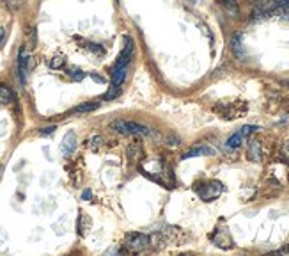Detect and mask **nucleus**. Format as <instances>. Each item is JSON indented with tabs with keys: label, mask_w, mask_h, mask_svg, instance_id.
I'll return each instance as SVG.
<instances>
[{
	"label": "nucleus",
	"mask_w": 289,
	"mask_h": 256,
	"mask_svg": "<svg viewBox=\"0 0 289 256\" xmlns=\"http://www.w3.org/2000/svg\"><path fill=\"white\" fill-rule=\"evenodd\" d=\"M110 128L114 132L121 134V136H135V137H147L151 136V130L147 126L135 121H126V120H115L110 123Z\"/></svg>",
	"instance_id": "nucleus-1"
},
{
	"label": "nucleus",
	"mask_w": 289,
	"mask_h": 256,
	"mask_svg": "<svg viewBox=\"0 0 289 256\" xmlns=\"http://www.w3.org/2000/svg\"><path fill=\"white\" fill-rule=\"evenodd\" d=\"M128 68H114L112 70V80H110V88L103 94V100H114L115 96H119L121 89H123L124 80H126Z\"/></svg>",
	"instance_id": "nucleus-2"
},
{
	"label": "nucleus",
	"mask_w": 289,
	"mask_h": 256,
	"mask_svg": "<svg viewBox=\"0 0 289 256\" xmlns=\"http://www.w3.org/2000/svg\"><path fill=\"white\" fill-rule=\"evenodd\" d=\"M215 112L218 116L226 118V120H234L238 116H243L247 110V104L243 102H229V104H218L215 105Z\"/></svg>",
	"instance_id": "nucleus-3"
},
{
	"label": "nucleus",
	"mask_w": 289,
	"mask_h": 256,
	"mask_svg": "<svg viewBox=\"0 0 289 256\" xmlns=\"http://www.w3.org/2000/svg\"><path fill=\"white\" fill-rule=\"evenodd\" d=\"M124 246L128 248V251L131 252H140L146 251L147 248H151V236L144 235V233H126L124 236Z\"/></svg>",
	"instance_id": "nucleus-4"
},
{
	"label": "nucleus",
	"mask_w": 289,
	"mask_h": 256,
	"mask_svg": "<svg viewBox=\"0 0 289 256\" xmlns=\"http://www.w3.org/2000/svg\"><path fill=\"white\" fill-rule=\"evenodd\" d=\"M224 190V185L220 182H208V184H201L195 187V192L199 194L202 201H213L217 200Z\"/></svg>",
	"instance_id": "nucleus-5"
},
{
	"label": "nucleus",
	"mask_w": 289,
	"mask_h": 256,
	"mask_svg": "<svg viewBox=\"0 0 289 256\" xmlns=\"http://www.w3.org/2000/svg\"><path fill=\"white\" fill-rule=\"evenodd\" d=\"M131 56H133V40H131L130 36H124L123 50L119 54L114 68H128V64H130V60H131Z\"/></svg>",
	"instance_id": "nucleus-6"
},
{
	"label": "nucleus",
	"mask_w": 289,
	"mask_h": 256,
	"mask_svg": "<svg viewBox=\"0 0 289 256\" xmlns=\"http://www.w3.org/2000/svg\"><path fill=\"white\" fill-rule=\"evenodd\" d=\"M211 240H213V244L220 249H231L233 248V236H231L229 230L220 226V228L215 230V233L211 235Z\"/></svg>",
	"instance_id": "nucleus-7"
},
{
	"label": "nucleus",
	"mask_w": 289,
	"mask_h": 256,
	"mask_svg": "<svg viewBox=\"0 0 289 256\" xmlns=\"http://www.w3.org/2000/svg\"><path fill=\"white\" fill-rule=\"evenodd\" d=\"M258 130H259V126H256V124H247V126H243L242 130H238L234 136H231L229 139H227V148H231V150L238 148L245 137L252 136V134L258 132Z\"/></svg>",
	"instance_id": "nucleus-8"
},
{
	"label": "nucleus",
	"mask_w": 289,
	"mask_h": 256,
	"mask_svg": "<svg viewBox=\"0 0 289 256\" xmlns=\"http://www.w3.org/2000/svg\"><path fill=\"white\" fill-rule=\"evenodd\" d=\"M28 73V57L25 54V48H20V54H18V78H20L21 84H25Z\"/></svg>",
	"instance_id": "nucleus-9"
},
{
	"label": "nucleus",
	"mask_w": 289,
	"mask_h": 256,
	"mask_svg": "<svg viewBox=\"0 0 289 256\" xmlns=\"http://www.w3.org/2000/svg\"><path fill=\"white\" fill-rule=\"evenodd\" d=\"M76 150V136L75 132H67L62 139V144H60V152L62 155H71L73 152Z\"/></svg>",
	"instance_id": "nucleus-10"
},
{
	"label": "nucleus",
	"mask_w": 289,
	"mask_h": 256,
	"mask_svg": "<svg viewBox=\"0 0 289 256\" xmlns=\"http://www.w3.org/2000/svg\"><path fill=\"white\" fill-rule=\"evenodd\" d=\"M208 155H215V150L210 148V146H197V148H192L190 152H186L183 155V158H195V156H208Z\"/></svg>",
	"instance_id": "nucleus-11"
},
{
	"label": "nucleus",
	"mask_w": 289,
	"mask_h": 256,
	"mask_svg": "<svg viewBox=\"0 0 289 256\" xmlns=\"http://www.w3.org/2000/svg\"><path fill=\"white\" fill-rule=\"evenodd\" d=\"M231 48H233V52L236 57H240V59L245 57V50H243V44H242V34H234L233 40H231Z\"/></svg>",
	"instance_id": "nucleus-12"
},
{
	"label": "nucleus",
	"mask_w": 289,
	"mask_h": 256,
	"mask_svg": "<svg viewBox=\"0 0 289 256\" xmlns=\"http://www.w3.org/2000/svg\"><path fill=\"white\" fill-rule=\"evenodd\" d=\"M249 158L256 160V162L261 160V144H259V140L256 139L249 140Z\"/></svg>",
	"instance_id": "nucleus-13"
},
{
	"label": "nucleus",
	"mask_w": 289,
	"mask_h": 256,
	"mask_svg": "<svg viewBox=\"0 0 289 256\" xmlns=\"http://www.w3.org/2000/svg\"><path fill=\"white\" fill-rule=\"evenodd\" d=\"M12 100H14V94H12L11 89H9L5 84H0V104L9 105Z\"/></svg>",
	"instance_id": "nucleus-14"
},
{
	"label": "nucleus",
	"mask_w": 289,
	"mask_h": 256,
	"mask_svg": "<svg viewBox=\"0 0 289 256\" xmlns=\"http://www.w3.org/2000/svg\"><path fill=\"white\" fill-rule=\"evenodd\" d=\"M142 155H144V152H142L140 142H131L130 146H128V156H130L131 160H140Z\"/></svg>",
	"instance_id": "nucleus-15"
},
{
	"label": "nucleus",
	"mask_w": 289,
	"mask_h": 256,
	"mask_svg": "<svg viewBox=\"0 0 289 256\" xmlns=\"http://www.w3.org/2000/svg\"><path fill=\"white\" fill-rule=\"evenodd\" d=\"M98 108V104L96 102H87V104H80L78 107L73 108V114H87V112H92Z\"/></svg>",
	"instance_id": "nucleus-16"
},
{
	"label": "nucleus",
	"mask_w": 289,
	"mask_h": 256,
	"mask_svg": "<svg viewBox=\"0 0 289 256\" xmlns=\"http://www.w3.org/2000/svg\"><path fill=\"white\" fill-rule=\"evenodd\" d=\"M64 64H66V57L64 56H55L52 60H50V68L59 70V68H62Z\"/></svg>",
	"instance_id": "nucleus-17"
},
{
	"label": "nucleus",
	"mask_w": 289,
	"mask_h": 256,
	"mask_svg": "<svg viewBox=\"0 0 289 256\" xmlns=\"http://www.w3.org/2000/svg\"><path fill=\"white\" fill-rule=\"evenodd\" d=\"M83 46L87 48V50H91L92 54H98V56H103V48L99 46V44H94V43H91V41H83Z\"/></svg>",
	"instance_id": "nucleus-18"
},
{
	"label": "nucleus",
	"mask_w": 289,
	"mask_h": 256,
	"mask_svg": "<svg viewBox=\"0 0 289 256\" xmlns=\"http://www.w3.org/2000/svg\"><path fill=\"white\" fill-rule=\"evenodd\" d=\"M87 142H89V148H91V150H98L99 146L103 144V137H101V136H92L91 139L87 140Z\"/></svg>",
	"instance_id": "nucleus-19"
},
{
	"label": "nucleus",
	"mask_w": 289,
	"mask_h": 256,
	"mask_svg": "<svg viewBox=\"0 0 289 256\" xmlns=\"http://www.w3.org/2000/svg\"><path fill=\"white\" fill-rule=\"evenodd\" d=\"M21 4H23V0H5V8L12 12L18 11V9L21 8Z\"/></svg>",
	"instance_id": "nucleus-20"
},
{
	"label": "nucleus",
	"mask_w": 289,
	"mask_h": 256,
	"mask_svg": "<svg viewBox=\"0 0 289 256\" xmlns=\"http://www.w3.org/2000/svg\"><path fill=\"white\" fill-rule=\"evenodd\" d=\"M281 155H282V158H284L286 162H288V164H289V142H284V144H282Z\"/></svg>",
	"instance_id": "nucleus-21"
},
{
	"label": "nucleus",
	"mask_w": 289,
	"mask_h": 256,
	"mask_svg": "<svg viewBox=\"0 0 289 256\" xmlns=\"http://www.w3.org/2000/svg\"><path fill=\"white\" fill-rule=\"evenodd\" d=\"M69 75H71L75 80H82L83 76H85V73H83V72H80V70H71V72H69Z\"/></svg>",
	"instance_id": "nucleus-22"
},
{
	"label": "nucleus",
	"mask_w": 289,
	"mask_h": 256,
	"mask_svg": "<svg viewBox=\"0 0 289 256\" xmlns=\"http://www.w3.org/2000/svg\"><path fill=\"white\" fill-rule=\"evenodd\" d=\"M220 2H222V4H226L227 8L231 9V11H236V4H234V0H220Z\"/></svg>",
	"instance_id": "nucleus-23"
},
{
	"label": "nucleus",
	"mask_w": 289,
	"mask_h": 256,
	"mask_svg": "<svg viewBox=\"0 0 289 256\" xmlns=\"http://www.w3.org/2000/svg\"><path fill=\"white\" fill-rule=\"evenodd\" d=\"M55 132V126H44L43 130H39L41 136H46V134H53Z\"/></svg>",
	"instance_id": "nucleus-24"
},
{
	"label": "nucleus",
	"mask_w": 289,
	"mask_h": 256,
	"mask_svg": "<svg viewBox=\"0 0 289 256\" xmlns=\"http://www.w3.org/2000/svg\"><path fill=\"white\" fill-rule=\"evenodd\" d=\"M5 41V28H0V46Z\"/></svg>",
	"instance_id": "nucleus-25"
},
{
	"label": "nucleus",
	"mask_w": 289,
	"mask_h": 256,
	"mask_svg": "<svg viewBox=\"0 0 289 256\" xmlns=\"http://www.w3.org/2000/svg\"><path fill=\"white\" fill-rule=\"evenodd\" d=\"M277 252H279V254H289V246H286V248L277 249Z\"/></svg>",
	"instance_id": "nucleus-26"
},
{
	"label": "nucleus",
	"mask_w": 289,
	"mask_h": 256,
	"mask_svg": "<svg viewBox=\"0 0 289 256\" xmlns=\"http://www.w3.org/2000/svg\"><path fill=\"white\" fill-rule=\"evenodd\" d=\"M83 198H85V200H89V198H91V192L85 190V192H83Z\"/></svg>",
	"instance_id": "nucleus-27"
},
{
	"label": "nucleus",
	"mask_w": 289,
	"mask_h": 256,
	"mask_svg": "<svg viewBox=\"0 0 289 256\" xmlns=\"http://www.w3.org/2000/svg\"><path fill=\"white\" fill-rule=\"evenodd\" d=\"M190 2H195V0H190Z\"/></svg>",
	"instance_id": "nucleus-28"
}]
</instances>
